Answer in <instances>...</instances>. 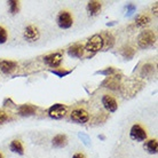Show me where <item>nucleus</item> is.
I'll list each match as a JSON object with an SVG mask.
<instances>
[{
    "label": "nucleus",
    "mask_w": 158,
    "mask_h": 158,
    "mask_svg": "<svg viewBox=\"0 0 158 158\" xmlns=\"http://www.w3.org/2000/svg\"><path fill=\"white\" fill-rule=\"evenodd\" d=\"M157 40V36L152 30H144L138 37V46L142 49L151 47Z\"/></svg>",
    "instance_id": "nucleus-1"
},
{
    "label": "nucleus",
    "mask_w": 158,
    "mask_h": 158,
    "mask_svg": "<svg viewBox=\"0 0 158 158\" xmlns=\"http://www.w3.org/2000/svg\"><path fill=\"white\" fill-rule=\"evenodd\" d=\"M104 47V40L101 35H93L87 40L86 45L84 46V49L88 53H98Z\"/></svg>",
    "instance_id": "nucleus-2"
},
{
    "label": "nucleus",
    "mask_w": 158,
    "mask_h": 158,
    "mask_svg": "<svg viewBox=\"0 0 158 158\" xmlns=\"http://www.w3.org/2000/svg\"><path fill=\"white\" fill-rule=\"evenodd\" d=\"M56 23L59 25L60 29H70L73 24V17H72L71 13L68 10H62L59 13L57 19H56Z\"/></svg>",
    "instance_id": "nucleus-3"
},
{
    "label": "nucleus",
    "mask_w": 158,
    "mask_h": 158,
    "mask_svg": "<svg viewBox=\"0 0 158 158\" xmlns=\"http://www.w3.org/2000/svg\"><path fill=\"white\" fill-rule=\"evenodd\" d=\"M68 108L64 104L61 103H55L48 109V116L53 119H61L67 115Z\"/></svg>",
    "instance_id": "nucleus-4"
},
{
    "label": "nucleus",
    "mask_w": 158,
    "mask_h": 158,
    "mask_svg": "<svg viewBox=\"0 0 158 158\" xmlns=\"http://www.w3.org/2000/svg\"><path fill=\"white\" fill-rule=\"evenodd\" d=\"M23 38L29 43H35L40 38V31L36 25H28L23 31Z\"/></svg>",
    "instance_id": "nucleus-5"
},
{
    "label": "nucleus",
    "mask_w": 158,
    "mask_h": 158,
    "mask_svg": "<svg viewBox=\"0 0 158 158\" xmlns=\"http://www.w3.org/2000/svg\"><path fill=\"white\" fill-rule=\"evenodd\" d=\"M130 136L132 140H134L136 142H142L147 139V132L141 125L135 124L132 126L130 131Z\"/></svg>",
    "instance_id": "nucleus-6"
},
{
    "label": "nucleus",
    "mask_w": 158,
    "mask_h": 158,
    "mask_svg": "<svg viewBox=\"0 0 158 158\" xmlns=\"http://www.w3.org/2000/svg\"><path fill=\"white\" fill-rule=\"evenodd\" d=\"M62 60H63L62 53L56 52V53H52V54H48V55L45 56L44 62L51 68H59L62 63Z\"/></svg>",
    "instance_id": "nucleus-7"
},
{
    "label": "nucleus",
    "mask_w": 158,
    "mask_h": 158,
    "mask_svg": "<svg viewBox=\"0 0 158 158\" xmlns=\"http://www.w3.org/2000/svg\"><path fill=\"white\" fill-rule=\"evenodd\" d=\"M70 118H71L72 122L77 123V124H85V123L88 122L89 115L84 109H75L70 114Z\"/></svg>",
    "instance_id": "nucleus-8"
},
{
    "label": "nucleus",
    "mask_w": 158,
    "mask_h": 158,
    "mask_svg": "<svg viewBox=\"0 0 158 158\" xmlns=\"http://www.w3.org/2000/svg\"><path fill=\"white\" fill-rule=\"evenodd\" d=\"M102 104L104 109L109 112H115L118 109V103H117L115 98H112L111 95H103Z\"/></svg>",
    "instance_id": "nucleus-9"
},
{
    "label": "nucleus",
    "mask_w": 158,
    "mask_h": 158,
    "mask_svg": "<svg viewBox=\"0 0 158 158\" xmlns=\"http://www.w3.org/2000/svg\"><path fill=\"white\" fill-rule=\"evenodd\" d=\"M16 68H17V63H16L15 61H10V60H2V61H0V70L4 73H6V75H9L13 71H15Z\"/></svg>",
    "instance_id": "nucleus-10"
},
{
    "label": "nucleus",
    "mask_w": 158,
    "mask_h": 158,
    "mask_svg": "<svg viewBox=\"0 0 158 158\" xmlns=\"http://www.w3.org/2000/svg\"><path fill=\"white\" fill-rule=\"evenodd\" d=\"M101 8H102V4L100 1H96V0H92V1H88L87 2V13L89 16H96L101 12Z\"/></svg>",
    "instance_id": "nucleus-11"
},
{
    "label": "nucleus",
    "mask_w": 158,
    "mask_h": 158,
    "mask_svg": "<svg viewBox=\"0 0 158 158\" xmlns=\"http://www.w3.org/2000/svg\"><path fill=\"white\" fill-rule=\"evenodd\" d=\"M84 46L81 44H75L70 47L68 48V55L71 56V57H76V59H79L84 55Z\"/></svg>",
    "instance_id": "nucleus-12"
},
{
    "label": "nucleus",
    "mask_w": 158,
    "mask_h": 158,
    "mask_svg": "<svg viewBox=\"0 0 158 158\" xmlns=\"http://www.w3.org/2000/svg\"><path fill=\"white\" fill-rule=\"evenodd\" d=\"M37 108L31 104H22L19 108V115L20 116H32L36 114Z\"/></svg>",
    "instance_id": "nucleus-13"
},
{
    "label": "nucleus",
    "mask_w": 158,
    "mask_h": 158,
    "mask_svg": "<svg viewBox=\"0 0 158 158\" xmlns=\"http://www.w3.org/2000/svg\"><path fill=\"white\" fill-rule=\"evenodd\" d=\"M52 143L55 148H63V147L67 146L68 143V138L67 135L64 134H57L55 135L53 140H52Z\"/></svg>",
    "instance_id": "nucleus-14"
},
{
    "label": "nucleus",
    "mask_w": 158,
    "mask_h": 158,
    "mask_svg": "<svg viewBox=\"0 0 158 158\" xmlns=\"http://www.w3.org/2000/svg\"><path fill=\"white\" fill-rule=\"evenodd\" d=\"M144 149L151 155L157 154L158 141L156 140V139H151V140H149V141H147V142L144 143Z\"/></svg>",
    "instance_id": "nucleus-15"
},
{
    "label": "nucleus",
    "mask_w": 158,
    "mask_h": 158,
    "mask_svg": "<svg viewBox=\"0 0 158 158\" xmlns=\"http://www.w3.org/2000/svg\"><path fill=\"white\" fill-rule=\"evenodd\" d=\"M9 149L13 152H15V154H19V155L24 154L23 144H22V142H21L20 140H13L12 142H10V144H9Z\"/></svg>",
    "instance_id": "nucleus-16"
},
{
    "label": "nucleus",
    "mask_w": 158,
    "mask_h": 158,
    "mask_svg": "<svg viewBox=\"0 0 158 158\" xmlns=\"http://www.w3.org/2000/svg\"><path fill=\"white\" fill-rule=\"evenodd\" d=\"M120 54L125 60H132L135 55V49L131 46H124L120 49Z\"/></svg>",
    "instance_id": "nucleus-17"
},
{
    "label": "nucleus",
    "mask_w": 158,
    "mask_h": 158,
    "mask_svg": "<svg viewBox=\"0 0 158 158\" xmlns=\"http://www.w3.org/2000/svg\"><path fill=\"white\" fill-rule=\"evenodd\" d=\"M150 23V17L146 14H141V15H138L136 19H135V25L136 27H146L147 24Z\"/></svg>",
    "instance_id": "nucleus-18"
},
{
    "label": "nucleus",
    "mask_w": 158,
    "mask_h": 158,
    "mask_svg": "<svg viewBox=\"0 0 158 158\" xmlns=\"http://www.w3.org/2000/svg\"><path fill=\"white\" fill-rule=\"evenodd\" d=\"M155 71V67L151 63H147L144 64L141 69V76L142 77H148V76H151Z\"/></svg>",
    "instance_id": "nucleus-19"
},
{
    "label": "nucleus",
    "mask_w": 158,
    "mask_h": 158,
    "mask_svg": "<svg viewBox=\"0 0 158 158\" xmlns=\"http://www.w3.org/2000/svg\"><path fill=\"white\" fill-rule=\"evenodd\" d=\"M8 4V7H9V12L12 15H15L19 13L20 10V2L19 1H16V0H9L7 2Z\"/></svg>",
    "instance_id": "nucleus-20"
},
{
    "label": "nucleus",
    "mask_w": 158,
    "mask_h": 158,
    "mask_svg": "<svg viewBox=\"0 0 158 158\" xmlns=\"http://www.w3.org/2000/svg\"><path fill=\"white\" fill-rule=\"evenodd\" d=\"M7 39H8V33H7V31H6V29L0 25V45H2V44L6 43Z\"/></svg>",
    "instance_id": "nucleus-21"
},
{
    "label": "nucleus",
    "mask_w": 158,
    "mask_h": 158,
    "mask_svg": "<svg viewBox=\"0 0 158 158\" xmlns=\"http://www.w3.org/2000/svg\"><path fill=\"white\" fill-rule=\"evenodd\" d=\"M108 88H110V89H118L119 87V84L117 80H112V79H110L109 81H108Z\"/></svg>",
    "instance_id": "nucleus-22"
},
{
    "label": "nucleus",
    "mask_w": 158,
    "mask_h": 158,
    "mask_svg": "<svg viewBox=\"0 0 158 158\" xmlns=\"http://www.w3.org/2000/svg\"><path fill=\"white\" fill-rule=\"evenodd\" d=\"M8 119V115L7 112L2 109H0V124H4L5 122H7Z\"/></svg>",
    "instance_id": "nucleus-23"
},
{
    "label": "nucleus",
    "mask_w": 158,
    "mask_h": 158,
    "mask_svg": "<svg viewBox=\"0 0 158 158\" xmlns=\"http://www.w3.org/2000/svg\"><path fill=\"white\" fill-rule=\"evenodd\" d=\"M136 10V7H135V5L134 4H128L127 5V16H131L133 13Z\"/></svg>",
    "instance_id": "nucleus-24"
},
{
    "label": "nucleus",
    "mask_w": 158,
    "mask_h": 158,
    "mask_svg": "<svg viewBox=\"0 0 158 158\" xmlns=\"http://www.w3.org/2000/svg\"><path fill=\"white\" fill-rule=\"evenodd\" d=\"M98 73H101V75H106V76H110L112 73H115V69L114 68H108L106 70H102V71H99Z\"/></svg>",
    "instance_id": "nucleus-25"
},
{
    "label": "nucleus",
    "mask_w": 158,
    "mask_h": 158,
    "mask_svg": "<svg viewBox=\"0 0 158 158\" xmlns=\"http://www.w3.org/2000/svg\"><path fill=\"white\" fill-rule=\"evenodd\" d=\"M52 72L55 73L56 76H59V77H64V76L70 73V71H57V70H52Z\"/></svg>",
    "instance_id": "nucleus-26"
},
{
    "label": "nucleus",
    "mask_w": 158,
    "mask_h": 158,
    "mask_svg": "<svg viewBox=\"0 0 158 158\" xmlns=\"http://www.w3.org/2000/svg\"><path fill=\"white\" fill-rule=\"evenodd\" d=\"M72 158H86V156L84 154H81V152H77V154H75L72 156Z\"/></svg>",
    "instance_id": "nucleus-27"
},
{
    "label": "nucleus",
    "mask_w": 158,
    "mask_h": 158,
    "mask_svg": "<svg viewBox=\"0 0 158 158\" xmlns=\"http://www.w3.org/2000/svg\"><path fill=\"white\" fill-rule=\"evenodd\" d=\"M152 13L155 14V16H157V2L155 4L154 8H152Z\"/></svg>",
    "instance_id": "nucleus-28"
},
{
    "label": "nucleus",
    "mask_w": 158,
    "mask_h": 158,
    "mask_svg": "<svg viewBox=\"0 0 158 158\" xmlns=\"http://www.w3.org/2000/svg\"><path fill=\"white\" fill-rule=\"evenodd\" d=\"M0 158H4V156H2V154H0Z\"/></svg>",
    "instance_id": "nucleus-29"
}]
</instances>
